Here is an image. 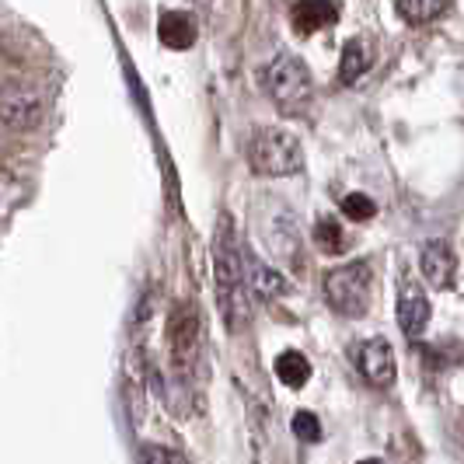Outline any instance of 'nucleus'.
I'll return each instance as SVG.
<instances>
[{
  "instance_id": "nucleus-17",
  "label": "nucleus",
  "mask_w": 464,
  "mask_h": 464,
  "mask_svg": "<svg viewBox=\"0 0 464 464\" xmlns=\"http://www.w3.org/2000/svg\"><path fill=\"white\" fill-rule=\"evenodd\" d=\"M290 430H294V437L304 443H318L322 440V422L314 412H294V422H290Z\"/></svg>"
},
{
  "instance_id": "nucleus-10",
  "label": "nucleus",
  "mask_w": 464,
  "mask_h": 464,
  "mask_svg": "<svg viewBox=\"0 0 464 464\" xmlns=\"http://www.w3.org/2000/svg\"><path fill=\"white\" fill-rule=\"evenodd\" d=\"M339 18V4H328V0H304L290 7V22L301 35H314L318 28H325Z\"/></svg>"
},
{
  "instance_id": "nucleus-9",
  "label": "nucleus",
  "mask_w": 464,
  "mask_h": 464,
  "mask_svg": "<svg viewBox=\"0 0 464 464\" xmlns=\"http://www.w3.org/2000/svg\"><path fill=\"white\" fill-rule=\"evenodd\" d=\"M241 262H245V283H248L252 294H258V297H283V294L290 290L286 279L279 276L273 266H266L256 252L241 248Z\"/></svg>"
},
{
  "instance_id": "nucleus-7",
  "label": "nucleus",
  "mask_w": 464,
  "mask_h": 464,
  "mask_svg": "<svg viewBox=\"0 0 464 464\" xmlns=\"http://www.w3.org/2000/svg\"><path fill=\"white\" fill-rule=\"evenodd\" d=\"M356 367L373 388H392L395 384V349L388 346V339H367L356 349Z\"/></svg>"
},
{
  "instance_id": "nucleus-14",
  "label": "nucleus",
  "mask_w": 464,
  "mask_h": 464,
  "mask_svg": "<svg viewBox=\"0 0 464 464\" xmlns=\"http://www.w3.org/2000/svg\"><path fill=\"white\" fill-rule=\"evenodd\" d=\"M0 119L11 126V130H32L39 119H43V105L35 98H18V102H7L0 109Z\"/></svg>"
},
{
  "instance_id": "nucleus-3",
  "label": "nucleus",
  "mask_w": 464,
  "mask_h": 464,
  "mask_svg": "<svg viewBox=\"0 0 464 464\" xmlns=\"http://www.w3.org/2000/svg\"><path fill=\"white\" fill-rule=\"evenodd\" d=\"M248 164L258 175H297L304 168V150L301 140L286 130H258L248 140Z\"/></svg>"
},
{
  "instance_id": "nucleus-20",
  "label": "nucleus",
  "mask_w": 464,
  "mask_h": 464,
  "mask_svg": "<svg viewBox=\"0 0 464 464\" xmlns=\"http://www.w3.org/2000/svg\"><path fill=\"white\" fill-rule=\"evenodd\" d=\"M360 464H381V461H377V458H367V461H360Z\"/></svg>"
},
{
  "instance_id": "nucleus-11",
  "label": "nucleus",
  "mask_w": 464,
  "mask_h": 464,
  "mask_svg": "<svg viewBox=\"0 0 464 464\" xmlns=\"http://www.w3.org/2000/svg\"><path fill=\"white\" fill-rule=\"evenodd\" d=\"M158 35H161V43L168 49H188L196 43V22L188 18L186 11H168V14H161Z\"/></svg>"
},
{
  "instance_id": "nucleus-12",
  "label": "nucleus",
  "mask_w": 464,
  "mask_h": 464,
  "mask_svg": "<svg viewBox=\"0 0 464 464\" xmlns=\"http://www.w3.org/2000/svg\"><path fill=\"white\" fill-rule=\"evenodd\" d=\"M273 371H276L279 384H286V388H304V384H307V377H311V363H307V356H304V353L286 349V353H279L276 356Z\"/></svg>"
},
{
  "instance_id": "nucleus-19",
  "label": "nucleus",
  "mask_w": 464,
  "mask_h": 464,
  "mask_svg": "<svg viewBox=\"0 0 464 464\" xmlns=\"http://www.w3.org/2000/svg\"><path fill=\"white\" fill-rule=\"evenodd\" d=\"M143 464H182V461L168 447H154L150 443V447H143Z\"/></svg>"
},
{
  "instance_id": "nucleus-16",
  "label": "nucleus",
  "mask_w": 464,
  "mask_h": 464,
  "mask_svg": "<svg viewBox=\"0 0 464 464\" xmlns=\"http://www.w3.org/2000/svg\"><path fill=\"white\" fill-rule=\"evenodd\" d=\"M314 245L328 252V256H339V252H346V234L339 227V220H318L314 224Z\"/></svg>"
},
{
  "instance_id": "nucleus-15",
  "label": "nucleus",
  "mask_w": 464,
  "mask_h": 464,
  "mask_svg": "<svg viewBox=\"0 0 464 464\" xmlns=\"http://www.w3.org/2000/svg\"><path fill=\"white\" fill-rule=\"evenodd\" d=\"M395 11L409 24H426L433 22V18H440V14H447V4H440V0H398Z\"/></svg>"
},
{
  "instance_id": "nucleus-4",
  "label": "nucleus",
  "mask_w": 464,
  "mask_h": 464,
  "mask_svg": "<svg viewBox=\"0 0 464 464\" xmlns=\"http://www.w3.org/2000/svg\"><path fill=\"white\" fill-rule=\"evenodd\" d=\"M325 301L343 318H360L371 304V266L349 262L343 269L325 273Z\"/></svg>"
},
{
  "instance_id": "nucleus-8",
  "label": "nucleus",
  "mask_w": 464,
  "mask_h": 464,
  "mask_svg": "<svg viewBox=\"0 0 464 464\" xmlns=\"http://www.w3.org/2000/svg\"><path fill=\"white\" fill-rule=\"evenodd\" d=\"M419 269H422V276H426L430 286L447 290V286L454 283L458 258H454V252H450V245H447V241H430V245L422 248V256H419Z\"/></svg>"
},
{
  "instance_id": "nucleus-6",
  "label": "nucleus",
  "mask_w": 464,
  "mask_h": 464,
  "mask_svg": "<svg viewBox=\"0 0 464 464\" xmlns=\"http://www.w3.org/2000/svg\"><path fill=\"white\" fill-rule=\"evenodd\" d=\"M430 301H426V290L419 286L416 279H401V286H398V325L401 332L409 335V339H419L426 325H430Z\"/></svg>"
},
{
  "instance_id": "nucleus-18",
  "label": "nucleus",
  "mask_w": 464,
  "mask_h": 464,
  "mask_svg": "<svg viewBox=\"0 0 464 464\" xmlns=\"http://www.w3.org/2000/svg\"><path fill=\"white\" fill-rule=\"evenodd\" d=\"M343 213H346L349 220H371L373 213H377V203H373L371 196H363V192H349L346 199H343Z\"/></svg>"
},
{
  "instance_id": "nucleus-1",
  "label": "nucleus",
  "mask_w": 464,
  "mask_h": 464,
  "mask_svg": "<svg viewBox=\"0 0 464 464\" xmlns=\"http://www.w3.org/2000/svg\"><path fill=\"white\" fill-rule=\"evenodd\" d=\"M213 276H217V297H220V314L231 332L248 322L252 304H248V283H245V262H241V248L234 241L231 220L224 217L217 237H213Z\"/></svg>"
},
{
  "instance_id": "nucleus-2",
  "label": "nucleus",
  "mask_w": 464,
  "mask_h": 464,
  "mask_svg": "<svg viewBox=\"0 0 464 464\" xmlns=\"http://www.w3.org/2000/svg\"><path fill=\"white\" fill-rule=\"evenodd\" d=\"M262 88L266 94L279 105V112L286 116H297L311 105V94H314V84H311V73L304 67L294 53H276L266 67H262Z\"/></svg>"
},
{
  "instance_id": "nucleus-13",
  "label": "nucleus",
  "mask_w": 464,
  "mask_h": 464,
  "mask_svg": "<svg viewBox=\"0 0 464 464\" xmlns=\"http://www.w3.org/2000/svg\"><path fill=\"white\" fill-rule=\"evenodd\" d=\"M371 43L367 39H349L346 46H343V63H339V77L346 81V84H353L363 70L371 67Z\"/></svg>"
},
{
  "instance_id": "nucleus-5",
  "label": "nucleus",
  "mask_w": 464,
  "mask_h": 464,
  "mask_svg": "<svg viewBox=\"0 0 464 464\" xmlns=\"http://www.w3.org/2000/svg\"><path fill=\"white\" fill-rule=\"evenodd\" d=\"M168 353L175 371L188 377L199 360V314L192 304H175V311L168 314Z\"/></svg>"
}]
</instances>
